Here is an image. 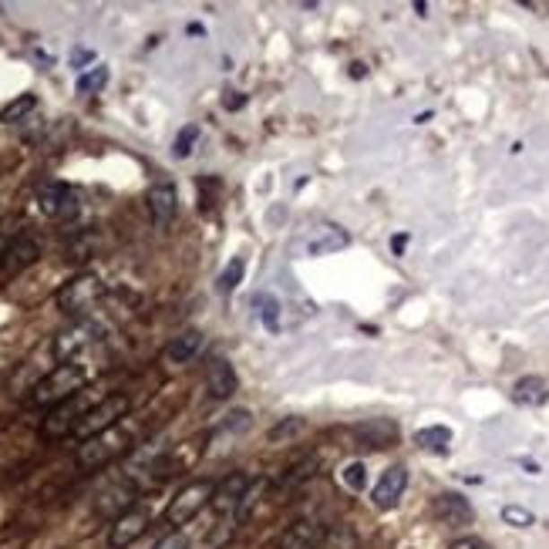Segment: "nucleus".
Returning <instances> with one entry per match:
<instances>
[{
    "instance_id": "34",
    "label": "nucleus",
    "mask_w": 549,
    "mask_h": 549,
    "mask_svg": "<svg viewBox=\"0 0 549 549\" xmlns=\"http://www.w3.org/2000/svg\"><path fill=\"white\" fill-rule=\"evenodd\" d=\"M243 101H247V98L240 95V92H230V98H226V109H243Z\"/></svg>"
},
{
    "instance_id": "27",
    "label": "nucleus",
    "mask_w": 549,
    "mask_h": 549,
    "mask_svg": "<svg viewBox=\"0 0 549 549\" xmlns=\"http://www.w3.org/2000/svg\"><path fill=\"white\" fill-rule=\"evenodd\" d=\"M499 516H502V522H506V526H516V529H529V526L536 522L533 512H529V509H522V506H516V502H512V506H502V512H499Z\"/></svg>"
},
{
    "instance_id": "33",
    "label": "nucleus",
    "mask_w": 549,
    "mask_h": 549,
    "mask_svg": "<svg viewBox=\"0 0 549 549\" xmlns=\"http://www.w3.org/2000/svg\"><path fill=\"white\" fill-rule=\"evenodd\" d=\"M88 61H95V55H92V51H74V61H71V65H74V68H82V65H88Z\"/></svg>"
},
{
    "instance_id": "6",
    "label": "nucleus",
    "mask_w": 549,
    "mask_h": 549,
    "mask_svg": "<svg viewBox=\"0 0 549 549\" xmlns=\"http://www.w3.org/2000/svg\"><path fill=\"white\" fill-rule=\"evenodd\" d=\"M128 449V431L122 425L109 428V431H101L95 439H88L78 445V466L82 468H101L109 466L111 458H118V455Z\"/></svg>"
},
{
    "instance_id": "31",
    "label": "nucleus",
    "mask_w": 549,
    "mask_h": 549,
    "mask_svg": "<svg viewBox=\"0 0 549 549\" xmlns=\"http://www.w3.org/2000/svg\"><path fill=\"white\" fill-rule=\"evenodd\" d=\"M314 466H317L314 458H307L303 466H297V468H293V472H290V475H287V479H283V485H293V482L307 479V475H310V468H314Z\"/></svg>"
},
{
    "instance_id": "7",
    "label": "nucleus",
    "mask_w": 549,
    "mask_h": 549,
    "mask_svg": "<svg viewBox=\"0 0 549 549\" xmlns=\"http://www.w3.org/2000/svg\"><path fill=\"white\" fill-rule=\"evenodd\" d=\"M38 257H41V243H38V236H30V233L14 236V240L7 243V249L0 253V276L11 280V276L24 274L28 266L38 263Z\"/></svg>"
},
{
    "instance_id": "22",
    "label": "nucleus",
    "mask_w": 549,
    "mask_h": 549,
    "mask_svg": "<svg viewBox=\"0 0 549 549\" xmlns=\"http://www.w3.org/2000/svg\"><path fill=\"white\" fill-rule=\"evenodd\" d=\"M257 310H260L263 324H266V330H280V301H276L274 293H257Z\"/></svg>"
},
{
    "instance_id": "35",
    "label": "nucleus",
    "mask_w": 549,
    "mask_h": 549,
    "mask_svg": "<svg viewBox=\"0 0 549 549\" xmlns=\"http://www.w3.org/2000/svg\"><path fill=\"white\" fill-rule=\"evenodd\" d=\"M405 247H408V236H395V240H391V249H395V253H401Z\"/></svg>"
},
{
    "instance_id": "2",
    "label": "nucleus",
    "mask_w": 549,
    "mask_h": 549,
    "mask_svg": "<svg viewBox=\"0 0 549 549\" xmlns=\"http://www.w3.org/2000/svg\"><path fill=\"white\" fill-rule=\"evenodd\" d=\"M128 408H132L128 395H105V398H98V405H92V408L84 412V418L78 422V428H74L71 439L88 441V439H95V435H101V431H109V428L122 425V418L128 414Z\"/></svg>"
},
{
    "instance_id": "9",
    "label": "nucleus",
    "mask_w": 549,
    "mask_h": 549,
    "mask_svg": "<svg viewBox=\"0 0 549 549\" xmlns=\"http://www.w3.org/2000/svg\"><path fill=\"white\" fill-rule=\"evenodd\" d=\"M101 337V327H98L95 320H74L65 334H57V341H55V357L61 361V364H68L71 357L74 354H82L84 347H92V344Z\"/></svg>"
},
{
    "instance_id": "3",
    "label": "nucleus",
    "mask_w": 549,
    "mask_h": 549,
    "mask_svg": "<svg viewBox=\"0 0 549 549\" xmlns=\"http://www.w3.org/2000/svg\"><path fill=\"white\" fill-rule=\"evenodd\" d=\"M213 492H216V482L213 479H193L189 485H182V489L172 495L169 509H165V522H169V526H186V522H193L196 516L213 502Z\"/></svg>"
},
{
    "instance_id": "12",
    "label": "nucleus",
    "mask_w": 549,
    "mask_h": 549,
    "mask_svg": "<svg viewBox=\"0 0 549 549\" xmlns=\"http://www.w3.org/2000/svg\"><path fill=\"white\" fill-rule=\"evenodd\" d=\"M408 489V468L405 466H391L381 472L378 485L371 489V502L374 509H395L401 502V495Z\"/></svg>"
},
{
    "instance_id": "10",
    "label": "nucleus",
    "mask_w": 549,
    "mask_h": 549,
    "mask_svg": "<svg viewBox=\"0 0 549 549\" xmlns=\"http://www.w3.org/2000/svg\"><path fill=\"white\" fill-rule=\"evenodd\" d=\"M249 492V475L247 472H230L226 479L216 482V492H213V502L209 506L216 509L220 516H236L243 499Z\"/></svg>"
},
{
    "instance_id": "32",
    "label": "nucleus",
    "mask_w": 549,
    "mask_h": 549,
    "mask_svg": "<svg viewBox=\"0 0 549 549\" xmlns=\"http://www.w3.org/2000/svg\"><path fill=\"white\" fill-rule=\"evenodd\" d=\"M293 428H303V422H280L270 435H274V439H280V435H287V431H293Z\"/></svg>"
},
{
    "instance_id": "21",
    "label": "nucleus",
    "mask_w": 549,
    "mask_h": 549,
    "mask_svg": "<svg viewBox=\"0 0 549 549\" xmlns=\"http://www.w3.org/2000/svg\"><path fill=\"white\" fill-rule=\"evenodd\" d=\"M414 445L425 449V452L449 455V449H452V428H445V425L418 428V431H414Z\"/></svg>"
},
{
    "instance_id": "30",
    "label": "nucleus",
    "mask_w": 549,
    "mask_h": 549,
    "mask_svg": "<svg viewBox=\"0 0 549 549\" xmlns=\"http://www.w3.org/2000/svg\"><path fill=\"white\" fill-rule=\"evenodd\" d=\"M449 549H489V543L479 539V536H458V539L449 543Z\"/></svg>"
},
{
    "instance_id": "29",
    "label": "nucleus",
    "mask_w": 549,
    "mask_h": 549,
    "mask_svg": "<svg viewBox=\"0 0 549 549\" xmlns=\"http://www.w3.org/2000/svg\"><path fill=\"white\" fill-rule=\"evenodd\" d=\"M152 549H189V539H186V533H179L176 529V533L162 536Z\"/></svg>"
},
{
    "instance_id": "24",
    "label": "nucleus",
    "mask_w": 549,
    "mask_h": 549,
    "mask_svg": "<svg viewBox=\"0 0 549 549\" xmlns=\"http://www.w3.org/2000/svg\"><path fill=\"white\" fill-rule=\"evenodd\" d=\"M34 105H38V98L34 95H21V98H14L7 109L0 111V122L4 125H17L28 111H34Z\"/></svg>"
},
{
    "instance_id": "28",
    "label": "nucleus",
    "mask_w": 549,
    "mask_h": 549,
    "mask_svg": "<svg viewBox=\"0 0 549 549\" xmlns=\"http://www.w3.org/2000/svg\"><path fill=\"white\" fill-rule=\"evenodd\" d=\"M196 142H199V128H196V125H186V128L176 135V149H172V152H176L179 159H186V155L193 152Z\"/></svg>"
},
{
    "instance_id": "5",
    "label": "nucleus",
    "mask_w": 549,
    "mask_h": 549,
    "mask_svg": "<svg viewBox=\"0 0 549 549\" xmlns=\"http://www.w3.org/2000/svg\"><path fill=\"white\" fill-rule=\"evenodd\" d=\"M101 293H105V287H101V280L95 274H78L57 290V307H61V314L84 320V314L95 307Z\"/></svg>"
},
{
    "instance_id": "8",
    "label": "nucleus",
    "mask_w": 549,
    "mask_h": 549,
    "mask_svg": "<svg viewBox=\"0 0 549 549\" xmlns=\"http://www.w3.org/2000/svg\"><path fill=\"white\" fill-rule=\"evenodd\" d=\"M152 512L145 506H132L125 509L122 516H115L109 526V549H128L138 536L149 529Z\"/></svg>"
},
{
    "instance_id": "4",
    "label": "nucleus",
    "mask_w": 549,
    "mask_h": 549,
    "mask_svg": "<svg viewBox=\"0 0 549 549\" xmlns=\"http://www.w3.org/2000/svg\"><path fill=\"white\" fill-rule=\"evenodd\" d=\"M92 405H98V401H92L88 388H84V391H78L74 398L61 401L55 408H48V414H44V422H41V435L44 439H68V435H74V428H78V422H82L84 412H88Z\"/></svg>"
},
{
    "instance_id": "26",
    "label": "nucleus",
    "mask_w": 549,
    "mask_h": 549,
    "mask_svg": "<svg viewBox=\"0 0 549 549\" xmlns=\"http://www.w3.org/2000/svg\"><path fill=\"white\" fill-rule=\"evenodd\" d=\"M105 84H109V68L98 65V68L84 71L82 78H78V92H82V95H92V92H101Z\"/></svg>"
},
{
    "instance_id": "11",
    "label": "nucleus",
    "mask_w": 549,
    "mask_h": 549,
    "mask_svg": "<svg viewBox=\"0 0 549 549\" xmlns=\"http://www.w3.org/2000/svg\"><path fill=\"white\" fill-rule=\"evenodd\" d=\"M38 206L51 220H68L78 209V199H74L71 186H65V182H44L41 189H38Z\"/></svg>"
},
{
    "instance_id": "15",
    "label": "nucleus",
    "mask_w": 549,
    "mask_h": 549,
    "mask_svg": "<svg viewBox=\"0 0 549 549\" xmlns=\"http://www.w3.org/2000/svg\"><path fill=\"white\" fill-rule=\"evenodd\" d=\"M236 385H240V378H236V371H233V364H230V361H222V357L209 361L206 388H209V395H213V398H216V401L233 398Z\"/></svg>"
},
{
    "instance_id": "25",
    "label": "nucleus",
    "mask_w": 549,
    "mask_h": 549,
    "mask_svg": "<svg viewBox=\"0 0 549 549\" xmlns=\"http://www.w3.org/2000/svg\"><path fill=\"white\" fill-rule=\"evenodd\" d=\"M341 482L351 492H364L368 489V468H364V462H347L341 468Z\"/></svg>"
},
{
    "instance_id": "20",
    "label": "nucleus",
    "mask_w": 549,
    "mask_h": 549,
    "mask_svg": "<svg viewBox=\"0 0 549 549\" xmlns=\"http://www.w3.org/2000/svg\"><path fill=\"white\" fill-rule=\"evenodd\" d=\"M203 334L199 330H186V334H179L172 337V344L165 347V361H172V364H186V361H193L199 351H203Z\"/></svg>"
},
{
    "instance_id": "1",
    "label": "nucleus",
    "mask_w": 549,
    "mask_h": 549,
    "mask_svg": "<svg viewBox=\"0 0 549 549\" xmlns=\"http://www.w3.org/2000/svg\"><path fill=\"white\" fill-rule=\"evenodd\" d=\"M84 388H88V371H84L82 364H71L68 361V364H57L55 371H48L38 385L30 388L28 405H34V408H55L61 401L74 398Z\"/></svg>"
},
{
    "instance_id": "23",
    "label": "nucleus",
    "mask_w": 549,
    "mask_h": 549,
    "mask_svg": "<svg viewBox=\"0 0 549 549\" xmlns=\"http://www.w3.org/2000/svg\"><path fill=\"white\" fill-rule=\"evenodd\" d=\"M243 274H247V260L243 257H233L226 263V270L220 274V293H233L240 283H243Z\"/></svg>"
},
{
    "instance_id": "18",
    "label": "nucleus",
    "mask_w": 549,
    "mask_h": 549,
    "mask_svg": "<svg viewBox=\"0 0 549 549\" xmlns=\"http://www.w3.org/2000/svg\"><path fill=\"white\" fill-rule=\"evenodd\" d=\"M435 516H439L441 522H449V526H458V522H472V506H468L466 495H455V492H445L435 499Z\"/></svg>"
},
{
    "instance_id": "13",
    "label": "nucleus",
    "mask_w": 549,
    "mask_h": 549,
    "mask_svg": "<svg viewBox=\"0 0 549 549\" xmlns=\"http://www.w3.org/2000/svg\"><path fill=\"white\" fill-rule=\"evenodd\" d=\"M324 543H327V526H324V522L301 519L280 536L276 549H320Z\"/></svg>"
},
{
    "instance_id": "14",
    "label": "nucleus",
    "mask_w": 549,
    "mask_h": 549,
    "mask_svg": "<svg viewBox=\"0 0 549 549\" xmlns=\"http://www.w3.org/2000/svg\"><path fill=\"white\" fill-rule=\"evenodd\" d=\"M145 203H149V216L155 226H169V222L176 220L179 196H176V186H172V182H159V186H152L149 196H145Z\"/></svg>"
},
{
    "instance_id": "16",
    "label": "nucleus",
    "mask_w": 549,
    "mask_h": 549,
    "mask_svg": "<svg viewBox=\"0 0 549 549\" xmlns=\"http://www.w3.org/2000/svg\"><path fill=\"white\" fill-rule=\"evenodd\" d=\"M354 435L368 441L371 449H391L398 441V425L391 418H368V422L354 425Z\"/></svg>"
},
{
    "instance_id": "19",
    "label": "nucleus",
    "mask_w": 549,
    "mask_h": 549,
    "mask_svg": "<svg viewBox=\"0 0 549 549\" xmlns=\"http://www.w3.org/2000/svg\"><path fill=\"white\" fill-rule=\"evenodd\" d=\"M347 243H351V236L344 233V230H337V226H320L307 240V257H327V253H337Z\"/></svg>"
},
{
    "instance_id": "17",
    "label": "nucleus",
    "mask_w": 549,
    "mask_h": 549,
    "mask_svg": "<svg viewBox=\"0 0 549 549\" xmlns=\"http://www.w3.org/2000/svg\"><path fill=\"white\" fill-rule=\"evenodd\" d=\"M512 401L522 405V408H543L549 401V385L536 374H526L512 385Z\"/></svg>"
}]
</instances>
